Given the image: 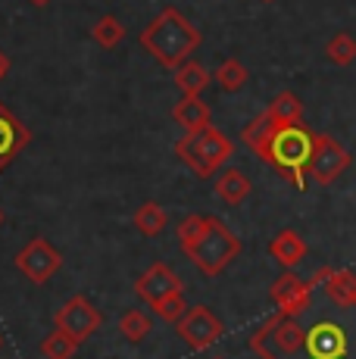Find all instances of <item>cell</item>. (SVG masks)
<instances>
[{
	"mask_svg": "<svg viewBox=\"0 0 356 359\" xmlns=\"http://www.w3.org/2000/svg\"><path fill=\"white\" fill-rule=\"evenodd\" d=\"M347 169H350V150L341 141H334L331 135H316L306 175L319 184H334Z\"/></svg>",
	"mask_w": 356,
	"mask_h": 359,
	"instance_id": "9",
	"label": "cell"
},
{
	"mask_svg": "<svg viewBox=\"0 0 356 359\" xmlns=\"http://www.w3.org/2000/svg\"><path fill=\"white\" fill-rule=\"evenodd\" d=\"M29 144H32L29 126H22V119L0 100V175L16 163V156H22V150Z\"/></svg>",
	"mask_w": 356,
	"mask_h": 359,
	"instance_id": "12",
	"label": "cell"
},
{
	"mask_svg": "<svg viewBox=\"0 0 356 359\" xmlns=\"http://www.w3.org/2000/svg\"><path fill=\"white\" fill-rule=\"evenodd\" d=\"M135 294H138L141 303H147L150 309H156L163 300H169V297L184 294V285H182V278L172 272V266H166V262H153L147 272L138 275V281H135Z\"/></svg>",
	"mask_w": 356,
	"mask_h": 359,
	"instance_id": "10",
	"label": "cell"
},
{
	"mask_svg": "<svg viewBox=\"0 0 356 359\" xmlns=\"http://www.w3.org/2000/svg\"><path fill=\"white\" fill-rule=\"evenodd\" d=\"M0 225H4V210H0Z\"/></svg>",
	"mask_w": 356,
	"mask_h": 359,
	"instance_id": "29",
	"label": "cell"
},
{
	"mask_svg": "<svg viewBox=\"0 0 356 359\" xmlns=\"http://www.w3.org/2000/svg\"><path fill=\"white\" fill-rule=\"evenodd\" d=\"M213 81L219 85V91H225V94H238L244 85L250 81V72H247V66L241 63V60H222V63L216 66V72H213Z\"/></svg>",
	"mask_w": 356,
	"mask_h": 359,
	"instance_id": "20",
	"label": "cell"
},
{
	"mask_svg": "<svg viewBox=\"0 0 356 359\" xmlns=\"http://www.w3.org/2000/svg\"><path fill=\"white\" fill-rule=\"evenodd\" d=\"M278 128H291V126H303V100L294 91H282L272 97V103L263 109Z\"/></svg>",
	"mask_w": 356,
	"mask_h": 359,
	"instance_id": "17",
	"label": "cell"
},
{
	"mask_svg": "<svg viewBox=\"0 0 356 359\" xmlns=\"http://www.w3.org/2000/svg\"><path fill=\"white\" fill-rule=\"evenodd\" d=\"M132 222H135V229H138V234H144V238H156V234L166 231L169 216H166V210H163L156 200H144L138 210H135Z\"/></svg>",
	"mask_w": 356,
	"mask_h": 359,
	"instance_id": "19",
	"label": "cell"
},
{
	"mask_svg": "<svg viewBox=\"0 0 356 359\" xmlns=\"http://www.w3.org/2000/svg\"><path fill=\"white\" fill-rule=\"evenodd\" d=\"M53 325H57L60 331H66L72 341L85 344L88 337H94V334H97V328L104 325V313H100V309L91 303V297L72 294L69 300H66L63 306L57 309V316H53Z\"/></svg>",
	"mask_w": 356,
	"mask_h": 359,
	"instance_id": "6",
	"label": "cell"
},
{
	"mask_svg": "<svg viewBox=\"0 0 356 359\" xmlns=\"http://www.w3.org/2000/svg\"><path fill=\"white\" fill-rule=\"evenodd\" d=\"M216 359H225V356H216Z\"/></svg>",
	"mask_w": 356,
	"mask_h": 359,
	"instance_id": "32",
	"label": "cell"
},
{
	"mask_svg": "<svg viewBox=\"0 0 356 359\" xmlns=\"http://www.w3.org/2000/svg\"><path fill=\"white\" fill-rule=\"evenodd\" d=\"M150 331H153V319H150L147 313H141V309H128V313H122L119 334L125 337L128 344H141Z\"/></svg>",
	"mask_w": 356,
	"mask_h": 359,
	"instance_id": "21",
	"label": "cell"
},
{
	"mask_svg": "<svg viewBox=\"0 0 356 359\" xmlns=\"http://www.w3.org/2000/svg\"><path fill=\"white\" fill-rule=\"evenodd\" d=\"M175 331L191 350L200 353V350H210L219 337L225 334V325L213 309L203 306V303H197V306H188V313L175 322Z\"/></svg>",
	"mask_w": 356,
	"mask_h": 359,
	"instance_id": "8",
	"label": "cell"
},
{
	"mask_svg": "<svg viewBox=\"0 0 356 359\" xmlns=\"http://www.w3.org/2000/svg\"><path fill=\"white\" fill-rule=\"evenodd\" d=\"M263 4H275V0H263Z\"/></svg>",
	"mask_w": 356,
	"mask_h": 359,
	"instance_id": "31",
	"label": "cell"
},
{
	"mask_svg": "<svg viewBox=\"0 0 356 359\" xmlns=\"http://www.w3.org/2000/svg\"><path fill=\"white\" fill-rule=\"evenodd\" d=\"M313 285H316L328 300L341 303V306H356V272H350V269L322 266V269H316V275H313Z\"/></svg>",
	"mask_w": 356,
	"mask_h": 359,
	"instance_id": "13",
	"label": "cell"
},
{
	"mask_svg": "<svg viewBox=\"0 0 356 359\" xmlns=\"http://www.w3.org/2000/svg\"><path fill=\"white\" fill-rule=\"evenodd\" d=\"M325 57H328V63H331V66H341V69L350 66L356 60V38L350 32H338L325 44Z\"/></svg>",
	"mask_w": 356,
	"mask_h": 359,
	"instance_id": "23",
	"label": "cell"
},
{
	"mask_svg": "<svg viewBox=\"0 0 356 359\" xmlns=\"http://www.w3.org/2000/svg\"><path fill=\"white\" fill-rule=\"evenodd\" d=\"M241 141L247 144L263 163H269L278 175H285L297 191L306 188V169H310L316 131H310L306 126L278 128L269 116L259 113L256 119H250L247 126H244Z\"/></svg>",
	"mask_w": 356,
	"mask_h": 359,
	"instance_id": "2",
	"label": "cell"
},
{
	"mask_svg": "<svg viewBox=\"0 0 356 359\" xmlns=\"http://www.w3.org/2000/svg\"><path fill=\"white\" fill-rule=\"evenodd\" d=\"M269 257L275 259L282 269H297L300 262L306 259V241L300 238L294 229H285L269 241Z\"/></svg>",
	"mask_w": 356,
	"mask_h": 359,
	"instance_id": "15",
	"label": "cell"
},
{
	"mask_svg": "<svg viewBox=\"0 0 356 359\" xmlns=\"http://www.w3.org/2000/svg\"><path fill=\"white\" fill-rule=\"evenodd\" d=\"M0 347H4V334H0Z\"/></svg>",
	"mask_w": 356,
	"mask_h": 359,
	"instance_id": "30",
	"label": "cell"
},
{
	"mask_svg": "<svg viewBox=\"0 0 356 359\" xmlns=\"http://www.w3.org/2000/svg\"><path fill=\"white\" fill-rule=\"evenodd\" d=\"M29 4H35V6H47L50 0H29Z\"/></svg>",
	"mask_w": 356,
	"mask_h": 359,
	"instance_id": "28",
	"label": "cell"
},
{
	"mask_svg": "<svg viewBox=\"0 0 356 359\" xmlns=\"http://www.w3.org/2000/svg\"><path fill=\"white\" fill-rule=\"evenodd\" d=\"M175 156L194 172L197 178H213L225 163L235 156V144L228 135L207 126L200 131H184L175 141Z\"/></svg>",
	"mask_w": 356,
	"mask_h": 359,
	"instance_id": "5",
	"label": "cell"
},
{
	"mask_svg": "<svg viewBox=\"0 0 356 359\" xmlns=\"http://www.w3.org/2000/svg\"><path fill=\"white\" fill-rule=\"evenodd\" d=\"M91 38L97 41L100 47L113 50V47H116V44H122V38H125V25H122L119 19L113 16V13H107V16H100L97 22L91 25Z\"/></svg>",
	"mask_w": 356,
	"mask_h": 359,
	"instance_id": "24",
	"label": "cell"
},
{
	"mask_svg": "<svg viewBox=\"0 0 356 359\" xmlns=\"http://www.w3.org/2000/svg\"><path fill=\"white\" fill-rule=\"evenodd\" d=\"M259 359H356V306H341L316 287L300 313H275L250 334Z\"/></svg>",
	"mask_w": 356,
	"mask_h": 359,
	"instance_id": "1",
	"label": "cell"
},
{
	"mask_svg": "<svg viewBox=\"0 0 356 359\" xmlns=\"http://www.w3.org/2000/svg\"><path fill=\"white\" fill-rule=\"evenodd\" d=\"M213 188H216V197L222 200V203H228V206H241L244 200L250 197L253 182L247 178V172L235 169V165H225V169H219V172H216Z\"/></svg>",
	"mask_w": 356,
	"mask_h": 359,
	"instance_id": "14",
	"label": "cell"
},
{
	"mask_svg": "<svg viewBox=\"0 0 356 359\" xmlns=\"http://www.w3.org/2000/svg\"><path fill=\"white\" fill-rule=\"evenodd\" d=\"M203 225H207V216H197V212H191V216H184L182 222H178V244H182V250L184 247H191L197 238H200V231H203Z\"/></svg>",
	"mask_w": 356,
	"mask_h": 359,
	"instance_id": "25",
	"label": "cell"
},
{
	"mask_svg": "<svg viewBox=\"0 0 356 359\" xmlns=\"http://www.w3.org/2000/svg\"><path fill=\"white\" fill-rule=\"evenodd\" d=\"M200 41H203V34L197 32L175 6H166V10L138 34V44L163 69H172V72L182 63H188L191 53L200 47Z\"/></svg>",
	"mask_w": 356,
	"mask_h": 359,
	"instance_id": "3",
	"label": "cell"
},
{
	"mask_svg": "<svg viewBox=\"0 0 356 359\" xmlns=\"http://www.w3.org/2000/svg\"><path fill=\"white\" fill-rule=\"evenodd\" d=\"M241 250H244L241 238L219 216H207V225H203L200 238L191 247H184V257L194 262L207 278H216V275H222L231 262L241 257Z\"/></svg>",
	"mask_w": 356,
	"mask_h": 359,
	"instance_id": "4",
	"label": "cell"
},
{
	"mask_svg": "<svg viewBox=\"0 0 356 359\" xmlns=\"http://www.w3.org/2000/svg\"><path fill=\"white\" fill-rule=\"evenodd\" d=\"M172 119L184 131H200L207 126H213V109L203 97H182L172 107Z\"/></svg>",
	"mask_w": 356,
	"mask_h": 359,
	"instance_id": "16",
	"label": "cell"
},
{
	"mask_svg": "<svg viewBox=\"0 0 356 359\" xmlns=\"http://www.w3.org/2000/svg\"><path fill=\"white\" fill-rule=\"evenodd\" d=\"M210 81H213V75L197 60H188V63H182L175 69V88L182 91V97H200L210 88Z\"/></svg>",
	"mask_w": 356,
	"mask_h": 359,
	"instance_id": "18",
	"label": "cell"
},
{
	"mask_svg": "<svg viewBox=\"0 0 356 359\" xmlns=\"http://www.w3.org/2000/svg\"><path fill=\"white\" fill-rule=\"evenodd\" d=\"M313 294H316L313 278H300L294 269H285V272L278 275V278L272 281V287H269V297H272V303L278 306V313H287V316L300 313L303 306H310Z\"/></svg>",
	"mask_w": 356,
	"mask_h": 359,
	"instance_id": "11",
	"label": "cell"
},
{
	"mask_svg": "<svg viewBox=\"0 0 356 359\" xmlns=\"http://www.w3.org/2000/svg\"><path fill=\"white\" fill-rule=\"evenodd\" d=\"M156 316H160L163 322H169V325H175L178 319H182L184 313H188V303H184V294H175V297H169V300H163L160 306L153 309Z\"/></svg>",
	"mask_w": 356,
	"mask_h": 359,
	"instance_id": "26",
	"label": "cell"
},
{
	"mask_svg": "<svg viewBox=\"0 0 356 359\" xmlns=\"http://www.w3.org/2000/svg\"><path fill=\"white\" fill-rule=\"evenodd\" d=\"M6 72H10V57H6V53L0 50V81L6 79Z\"/></svg>",
	"mask_w": 356,
	"mask_h": 359,
	"instance_id": "27",
	"label": "cell"
},
{
	"mask_svg": "<svg viewBox=\"0 0 356 359\" xmlns=\"http://www.w3.org/2000/svg\"><path fill=\"white\" fill-rule=\"evenodd\" d=\"M78 347H81V344L72 341L66 331L53 328L50 334L41 341V356H44V359H72L75 353H78Z\"/></svg>",
	"mask_w": 356,
	"mask_h": 359,
	"instance_id": "22",
	"label": "cell"
},
{
	"mask_svg": "<svg viewBox=\"0 0 356 359\" xmlns=\"http://www.w3.org/2000/svg\"><path fill=\"white\" fill-rule=\"evenodd\" d=\"M13 262H16V269L32 281V285H47V281L63 269V253H60L47 238L38 234V238H32L29 244L16 253Z\"/></svg>",
	"mask_w": 356,
	"mask_h": 359,
	"instance_id": "7",
	"label": "cell"
}]
</instances>
